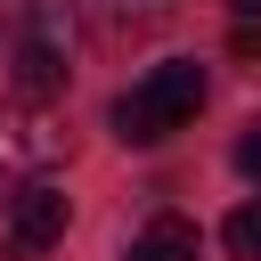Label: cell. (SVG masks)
<instances>
[{
    "label": "cell",
    "mask_w": 261,
    "mask_h": 261,
    "mask_svg": "<svg viewBox=\"0 0 261 261\" xmlns=\"http://www.w3.org/2000/svg\"><path fill=\"white\" fill-rule=\"evenodd\" d=\"M65 33H16L8 41V82H16V98H57L65 90Z\"/></svg>",
    "instance_id": "4"
},
{
    "label": "cell",
    "mask_w": 261,
    "mask_h": 261,
    "mask_svg": "<svg viewBox=\"0 0 261 261\" xmlns=\"http://www.w3.org/2000/svg\"><path fill=\"white\" fill-rule=\"evenodd\" d=\"M196 106H204V65H196V57H171V65H155L139 90L114 98V139H122V147H155V139L188 130Z\"/></svg>",
    "instance_id": "1"
},
{
    "label": "cell",
    "mask_w": 261,
    "mask_h": 261,
    "mask_svg": "<svg viewBox=\"0 0 261 261\" xmlns=\"http://www.w3.org/2000/svg\"><path fill=\"white\" fill-rule=\"evenodd\" d=\"M65 155V122L49 114V98H16V106H0V171H49Z\"/></svg>",
    "instance_id": "3"
},
{
    "label": "cell",
    "mask_w": 261,
    "mask_h": 261,
    "mask_svg": "<svg viewBox=\"0 0 261 261\" xmlns=\"http://www.w3.org/2000/svg\"><path fill=\"white\" fill-rule=\"evenodd\" d=\"M130 261H196V220H179V212H155V220L139 228Z\"/></svg>",
    "instance_id": "5"
},
{
    "label": "cell",
    "mask_w": 261,
    "mask_h": 261,
    "mask_svg": "<svg viewBox=\"0 0 261 261\" xmlns=\"http://www.w3.org/2000/svg\"><path fill=\"white\" fill-rule=\"evenodd\" d=\"M237 171H245V179H261V122H245V130H237Z\"/></svg>",
    "instance_id": "8"
},
{
    "label": "cell",
    "mask_w": 261,
    "mask_h": 261,
    "mask_svg": "<svg viewBox=\"0 0 261 261\" xmlns=\"http://www.w3.org/2000/svg\"><path fill=\"white\" fill-rule=\"evenodd\" d=\"M220 245H228L237 261H261V204H237V212L220 220Z\"/></svg>",
    "instance_id": "6"
},
{
    "label": "cell",
    "mask_w": 261,
    "mask_h": 261,
    "mask_svg": "<svg viewBox=\"0 0 261 261\" xmlns=\"http://www.w3.org/2000/svg\"><path fill=\"white\" fill-rule=\"evenodd\" d=\"M8 16H16V33H65V16H73V0H0Z\"/></svg>",
    "instance_id": "7"
},
{
    "label": "cell",
    "mask_w": 261,
    "mask_h": 261,
    "mask_svg": "<svg viewBox=\"0 0 261 261\" xmlns=\"http://www.w3.org/2000/svg\"><path fill=\"white\" fill-rule=\"evenodd\" d=\"M65 220H73V196L49 188V179H24V188L8 196V228H0L8 261H41V253L65 237Z\"/></svg>",
    "instance_id": "2"
}]
</instances>
